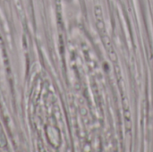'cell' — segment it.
Here are the masks:
<instances>
[{"label":"cell","instance_id":"obj_1","mask_svg":"<svg viewBox=\"0 0 153 152\" xmlns=\"http://www.w3.org/2000/svg\"><path fill=\"white\" fill-rule=\"evenodd\" d=\"M103 41H104V43H105V47H106V48H107V50H108V54H109V56H110L111 60L114 61V62H117V54H116V52L114 51V49H113V47H112V45H111V43H110V39H109V38H108L107 35L103 37Z\"/></svg>","mask_w":153,"mask_h":152}]
</instances>
